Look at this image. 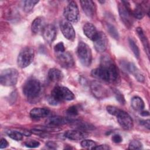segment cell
Masks as SVG:
<instances>
[{
  "instance_id": "7a4b0ae2",
  "label": "cell",
  "mask_w": 150,
  "mask_h": 150,
  "mask_svg": "<svg viewBox=\"0 0 150 150\" xmlns=\"http://www.w3.org/2000/svg\"><path fill=\"white\" fill-rule=\"evenodd\" d=\"M74 98V94L67 87L56 86L53 88L51 96L48 98V102L51 105H56L62 101H70Z\"/></svg>"
},
{
  "instance_id": "484cf974",
  "label": "cell",
  "mask_w": 150,
  "mask_h": 150,
  "mask_svg": "<svg viewBox=\"0 0 150 150\" xmlns=\"http://www.w3.org/2000/svg\"><path fill=\"white\" fill-rule=\"evenodd\" d=\"M132 15L138 19H142L145 14V9L144 7L140 4L137 5L134 8V10L131 11Z\"/></svg>"
},
{
  "instance_id": "8992f818",
  "label": "cell",
  "mask_w": 150,
  "mask_h": 150,
  "mask_svg": "<svg viewBox=\"0 0 150 150\" xmlns=\"http://www.w3.org/2000/svg\"><path fill=\"white\" fill-rule=\"evenodd\" d=\"M34 59V51L29 47L23 48L19 52L17 58V64L21 68H25L29 66Z\"/></svg>"
},
{
  "instance_id": "f1b7e54d",
  "label": "cell",
  "mask_w": 150,
  "mask_h": 150,
  "mask_svg": "<svg viewBox=\"0 0 150 150\" xmlns=\"http://www.w3.org/2000/svg\"><path fill=\"white\" fill-rule=\"evenodd\" d=\"M7 134L11 138L17 141H21L23 139V134L18 131L9 130L7 131Z\"/></svg>"
},
{
  "instance_id": "d6986e66",
  "label": "cell",
  "mask_w": 150,
  "mask_h": 150,
  "mask_svg": "<svg viewBox=\"0 0 150 150\" xmlns=\"http://www.w3.org/2000/svg\"><path fill=\"white\" fill-rule=\"evenodd\" d=\"M50 112V110L46 108H34L30 110V116L33 119L38 120L47 117Z\"/></svg>"
},
{
  "instance_id": "4dcf8cb0",
  "label": "cell",
  "mask_w": 150,
  "mask_h": 150,
  "mask_svg": "<svg viewBox=\"0 0 150 150\" xmlns=\"http://www.w3.org/2000/svg\"><path fill=\"white\" fill-rule=\"evenodd\" d=\"M81 146L86 149H93L96 146V144L94 141L91 139H83L81 142Z\"/></svg>"
},
{
  "instance_id": "603a6c76",
  "label": "cell",
  "mask_w": 150,
  "mask_h": 150,
  "mask_svg": "<svg viewBox=\"0 0 150 150\" xmlns=\"http://www.w3.org/2000/svg\"><path fill=\"white\" fill-rule=\"evenodd\" d=\"M137 35L140 39V40L142 42V43L145 48V52H146L147 53V55L149 56V42H148V40L146 37V36L145 35L144 33V31L142 30V29L141 28H137Z\"/></svg>"
},
{
  "instance_id": "5bb4252c",
  "label": "cell",
  "mask_w": 150,
  "mask_h": 150,
  "mask_svg": "<svg viewBox=\"0 0 150 150\" xmlns=\"http://www.w3.org/2000/svg\"><path fill=\"white\" fill-rule=\"evenodd\" d=\"M73 121V119L67 117H63L60 116H53L48 118L46 123L47 125L51 127H58L66 124H71Z\"/></svg>"
},
{
  "instance_id": "52a82bcc",
  "label": "cell",
  "mask_w": 150,
  "mask_h": 150,
  "mask_svg": "<svg viewBox=\"0 0 150 150\" xmlns=\"http://www.w3.org/2000/svg\"><path fill=\"white\" fill-rule=\"evenodd\" d=\"M64 16L69 22L76 23L79 19V11L76 2L70 1L64 10Z\"/></svg>"
},
{
  "instance_id": "4fadbf2b",
  "label": "cell",
  "mask_w": 150,
  "mask_h": 150,
  "mask_svg": "<svg viewBox=\"0 0 150 150\" xmlns=\"http://www.w3.org/2000/svg\"><path fill=\"white\" fill-rule=\"evenodd\" d=\"M56 29L54 25H47L42 29V36L47 43H52L56 38Z\"/></svg>"
},
{
  "instance_id": "ac0fdd59",
  "label": "cell",
  "mask_w": 150,
  "mask_h": 150,
  "mask_svg": "<svg viewBox=\"0 0 150 150\" xmlns=\"http://www.w3.org/2000/svg\"><path fill=\"white\" fill-rule=\"evenodd\" d=\"M84 34L90 40H94L97 37L98 32L97 30L96 27L90 22H87L83 26Z\"/></svg>"
},
{
  "instance_id": "836d02e7",
  "label": "cell",
  "mask_w": 150,
  "mask_h": 150,
  "mask_svg": "<svg viewBox=\"0 0 150 150\" xmlns=\"http://www.w3.org/2000/svg\"><path fill=\"white\" fill-rule=\"evenodd\" d=\"M66 114L70 117H74V116L77 115L79 114V111H78L77 107L75 105L70 107L66 110Z\"/></svg>"
},
{
  "instance_id": "60d3db41",
  "label": "cell",
  "mask_w": 150,
  "mask_h": 150,
  "mask_svg": "<svg viewBox=\"0 0 150 150\" xmlns=\"http://www.w3.org/2000/svg\"><path fill=\"white\" fill-rule=\"evenodd\" d=\"M56 145H56L54 142H51V141L48 142L46 143V146H47L49 148H50V149H56V148H57V146H56Z\"/></svg>"
},
{
  "instance_id": "ffe728a7",
  "label": "cell",
  "mask_w": 150,
  "mask_h": 150,
  "mask_svg": "<svg viewBox=\"0 0 150 150\" xmlns=\"http://www.w3.org/2000/svg\"><path fill=\"white\" fill-rule=\"evenodd\" d=\"M127 69L128 71L132 74L139 82L142 83L145 80V77L142 73L139 71V70L135 66V65L132 63H128L127 64Z\"/></svg>"
},
{
  "instance_id": "277c9868",
  "label": "cell",
  "mask_w": 150,
  "mask_h": 150,
  "mask_svg": "<svg viewBox=\"0 0 150 150\" xmlns=\"http://www.w3.org/2000/svg\"><path fill=\"white\" fill-rule=\"evenodd\" d=\"M77 56L83 65L89 66L92 61V53L90 47L86 43L80 42L77 48Z\"/></svg>"
},
{
  "instance_id": "3957f363",
  "label": "cell",
  "mask_w": 150,
  "mask_h": 150,
  "mask_svg": "<svg viewBox=\"0 0 150 150\" xmlns=\"http://www.w3.org/2000/svg\"><path fill=\"white\" fill-rule=\"evenodd\" d=\"M41 90L39 81L36 79H28L23 87V93L29 98H34L38 96Z\"/></svg>"
},
{
  "instance_id": "e575fe53",
  "label": "cell",
  "mask_w": 150,
  "mask_h": 150,
  "mask_svg": "<svg viewBox=\"0 0 150 150\" xmlns=\"http://www.w3.org/2000/svg\"><path fill=\"white\" fill-rule=\"evenodd\" d=\"M54 52L56 54L64 52L65 48H64L63 43L60 42H59L58 43H57L54 47Z\"/></svg>"
},
{
  "instance_id": "30bf717a",
  "label": "cell",
  "mask_w": 150,
  "mask_h": 150,
  "mask_svg": "<svg viewBox=\"0 0 150 150\" xmlns=\"http://www.w3.org/2000/svg\"><path fill=\"white\" fill-rule=\"evenodd\" d=\"M60 30L63 36L68 40L73 41L75 39V30L72 25L67 20H63L60 23Z\"/></svg>"
},
{
  "instance_id": "f35d334b",
  "label": "cell",
  "mask_w": 150,
  "mask_h": 150,
  "mask_svg": "<svg viewBox=\"0 0 150 150\" xmlns=\"http://www.w3.org/2000/svg\"><path fill=\"white\" fill-rule=\"evenodd\" d=\"M110 149V147L107 145H96L93 149H101V150H107Z\"/></svg>"
},
{
  "instance_id": "d6a6232c",
  "label": "cell",
  "mask_w": 150,
  "mask_h": 150,
  "mask_svg": "<svg viewBox=\"0 0 150 150\" xmlns=\"http://www.w3.org/2000/svg\"><path fill=\"white\" fill-rule=\"evenodd\" d=\"M142 145L139 141L133 140L130 142L128 145L129 149H142Z\"/></svg>"
},
{
  "instance_id": "ba28073f",
  "label": "cell",
  "mask_w": 150,
  "mask_h": 150,
  "mask_svg": "<svg viewBox=\"0 0 150 150\" xmlns=\"http://www.w3.org/2000/svg\"><path fill=\"white\" fill-rule=\"evenodd\" d=\"M114 116L117 117L119 124L123 129L129 130L132 128L133 120L127 112L118 108Z\"/></svg>"
},
{
  "instance_id": "2e32d148",
  "label": "cell",
  "mask_w": 150,
  "mask_h": 150,
  "mask_svg": "<svg viewBox=\"0 0 150 150\" xmlns=\"http://www.w3.org/2000/svg\"><path fill=\"white\" fill-rule=\"evenodd\" d=\"M81 8L83 12L89 18H92L94 15L96 11L95 3L91 0L81 1L80 2Z\"/></svg>"
},
{
  "instance_id": "6da1fadb",
  "label": "cell",
  "mask_w": 150,
  "mask_h": 150,
  "mask_svg": "<svg viewBox=\"0 0 150 150\" xmlns=\"http://www.w3.org/2000/svg\"><path fill=\"white\" fill-rule=\"evenodd\" d=\"M91 75L94 78L108 82H116L119 79L118 69L113 60L108 56H103L100 66L93 69Z\"/></svg>"
},
{
  "instance_id": "9c48e42d",
  "label": "cell",
  "mask_w": 150,
  "mask_h": 150,
  "mask_svg": "<svg viewBox=\"0 0 150 150\" xmlns=\"http://www.w3.org/2000/svg\"><path fill=\"white\" fill-rule=\"evenodd\" d=\"M127 4V2L122 1L118 5V11L120 16L124 23L126 26L129 27L132 25V13L129 5Z\"/></svg>"
},
{
  "instance_id": "4316f807",
  "label": "cell",
  "mask_w": 150,
  "mask_h": 150,
  "mask_svg": "<svg viewBox=\"0 0 150 150\" xmlns=\"http://www.w3.org/2000/svg\"><path fill=\"white\" fill-rule=\"evenodd\" d=\"M39 2L38 1L35 0H26L24 2L23 5V10L25 12H30L36 4Z\"/></svg>"
},
{
  "instance_id": "7402d4cb",
  "label": "cell",
  "mask_w": 150,
  "mask_h": 150,
  "mask_svg": "<svg viewBox=\"0 0 150 150\" xmlns=\"http://www.w3.org/2000/svg\"><path fill=\"white\" fill-rule=\"evenodd\" d=\"M63 74L62 72L56 68L50 69L48 72V78L52 81L57 82L62 80Z\"/></svg>"
},
{
  "instance_id": "d590c367",
  "label": "cell",
  "mask_w": 150,
  "mask_h": 150,
  "mask_svg": "<svg viewBox=\"0 0 150 150\" xmlns=\"http://www.w3.org/2000/svg\"><path fill=\"white\" fill-rule=\"evenodd\" d=\"M25 145L28 148H35L38 147L40 145V142L35 140H31V141L26 142L25 143Z\"/></svg>"
},
{
  "instance_id": "cb8c5ba5",
  "label": "cell",
  "mask_w": 150,
  "mask_h": 150,
  "mask_svg": "<svg viewBox=\"0 0 150 150\" xmlns=\"http://www.w3.org/2000/svg\"><path fill=\"white\" fill-rule=\"evenodd\" d=\"M131 106L135 110L142 111L145 107V104L141 98L135 96L131 99Z\"/></svg>"
},
{
  "instance_id": "f546056e",
  "label": "cell",
  "mask_w": 150,
  "mask_h": 150,
  "mask_svg": "<svg viewBox=\"0 0 150 150\" xmlns=\"http://www.w3.org/2000/svg\"><path fill=\"white\" fill-rule=\"evenodd\" d=\"M128 42H129V45L130 48L132 50L133 53L134 54V55L135 56V57L137 58H139V57L140 56V53H139V50L138 47L137 46V45H136L135 42L131 38H129Z\"/></svg>"
},
{
  "instance_id": "8d00e7d4",
  "label": "cell",
  "mask_w": 150,
  "mask_h": 150,
  "mask_svg": "<svg viewBox=\"0 0 150 150\" xmlns=\"http://www.w3.org/2000/svg\"><path fill=\"white\" fill-rule=\"evenodd\" d=\"M112 140L115 143H120L122 142V138L119 134H115L112 137Z\"/></svg>"
},
{
  "instance_id": "1f68e13d",
  "label": "cell",
  "mask_w": 150,
  "mask_h": 150,
  "mask_svg": "<svg viewBox=\"0 0 150 150\" xmlns=\"http://www.w3.org/2000/svg\"><path fill=\"white\" fill-rule=\"evenodd\" d=\"M113 93L114 94V96H115V97L116 98V100L121 104H124L125 103V98H124V96L122 94V93L119 91L116 88H114L113 90Z\"/></svg>"
},
{
  "instance_id": "b9f144b4",
  "label": "cell",
  "mask_w": 150,
  "mask_h": 150,
  "mask_svg": "<svg viewBox=\"0 0 150 150\" xmlns=\"http://www.w3.org/2000/svg\"><path fill=\"white\" fill-rule=\"evenodd\" d=\"M141 114L142 115V116H147V115H149V112L148 111H142L141 112Z\"/></svg>"
},
{
  "instance_id": "d4e9b609",
  "label": "cell",
  "mask_w": 150,
  "mask_h": 150,
  "mask_svg": "<svg viewBox=\"0 0 150 150\" xmlns=\"http://www.w3.org/2000/svg\"><path fill=\"white\" fill-rule=\"evenodd\" d=\"M43 19L40 17H38L35 18L33 21L32 22L31 29L32 32L35 33H38L40 31H42V29H43L44 26H43Z\"/></svg>"
},
{
  "instance_id": "8fae6325",
  "label": "cell",
  "mask_w": 150,
  "mask_h": 150,
  "mask_svg": "<svg viewBox=\"0 0 150 150\" xmlns=\"http://www.w3.org/2000/svg\"><path fill=\"white\" fill-rule=\"evenodd\" d=\"M57 59L60 65L64 68H70L74 65V62L71 54L68 52H63L56 54Z\"/></svg>"
},
{
  "instance_id": "74e56055",
  "label": "cell",
  "mask_w": 150,
  "mask_h": 150,
  "mask_svg": "<svg viewBox=\"0 0 150 150\" xmlns=\"http://www.w3.org/2000/svg\"><path fill=\"white\" fill-rule=\"evenodd\" d=\"M9 145V144L8 142V141L4 139V138H2L1 139V142H0V148L1 149H4L6 148Z\"/></svg>"
},
{
  "instance_id": "9a60e30c",
  "label": "cell",
  "mask_w": 150,
  "mask_h": 150,
  "mask_svg": "<svg viewBox=\"0 0 150 150\" xmlns=\"http://www.w3.org/2000/svg\"><path fill=\"white\" fill-rule=\"evenodd\" d=\"M90 88L93 94L97 98H103L108 94L106 88L97 81H93L91 83Z\"/></svg>"
},
{
  "instance_id": "7c38bea8",
  "label": "cell",
  "mask_w": 150,
  "mask_h": 150,
  "mask_svg": "<svg viewBox=\"0 0 150 150\" xmlns=\"http://www.w3.org/2000/svg\"><path fill=\"white\" fill-rule=\"evenodd\" d=\"M95 49L98 52H104L107 47L108 39L106 35L102 32H98L96 39L93 40Z\"/></svg>"
},
{
  "instance_id": "5b68a950",
  "label": "cell",
  "mask_w": 150,
  "mask_h": 150,
  "mask_svg": "<svg viewBox=\"0 0 150 150\" xmlns=\"http://www.w3.org/2000/svg\"><path fill=\"white\" fill-rule=\"evenodd\" d=\"M19 73L13 68H9L4 70L0 75V83L4 86H15L18 79Z\"/></svg>"
},
{
  "instance_id": "83f0119b",
  "label": "cell",
  "mask_w": 150,
  "mask_h": 150,
  "mask_svg": "<svg viewBox=\"0 0 150 150\" xmlns=\"http://www.w3.org/2000/svg\"><path fill=\"white\" fill-rule=\"evenodd\" d=\"M105 28L108 31V33L115 39H118L119 38V35L117 30L116 28L112 25L110 23H106L105 24Z\"/></svg>"
},
{
  "instance_id": "44dd1931",
  "label": "cell",
  "mask_w": 150,
  "mask_h": 150,
  "mask_svg": "<svg viewBox=\"0 0 150 150\" xmlns=\"http://www.w3.org/2000/svg\"><path fill=\"white\" fill-rule=\"evenodd\" d=\"M72 125L74 128H76L77 129L81 130L83 131H86L88 130H92L94 129V127L93 125H92L90 124H88L86 122L81 121L79 120H74L72 121V122L70 124Z\"/></svg>"
},
{
  "instance_id": "ab89813d",
  "label": "cell",
  "mask_w": 150,
  "mask_h": 150,
  "mask_svg": "<svg viewBox=\"0 0 150 150\" xmlns=\"http://www.w3.org/2000/svg\"><path fill=\"white\" fill-rule=\"evenodd\" d=\"M149 120H141L140 121V124L145 127L147 129H149Z\"/></svg>"
},
{
  "instance_id": "e0dca14e",
  "label": "cell",
  "mask_w": 150,
  "mask_h": 150,
  "mask_svg": "<svg viewBox=\"0 0 150 150\" xmlns=\"http://www.w3.org/2000/svg\"><path fill=\"white\" fill-rule=\"evenodd\" d=\"M88 134L81 130H69L64 133V137L71 140H81L87 137Z\"/></svg>"
}]
</instances>
